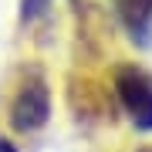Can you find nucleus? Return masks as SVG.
Wrapping results in <instances>:
<instances>
[{
  "label": "nucleus",
  "mask_w": 152,
  "mask_h": 152,
  "mask_svg": "<svg viewBox=\"0 0 152 152\" xmlns=\"http://www.w3.org/2000/svg\"><path fill=\"white\" fill-rule=\"evenodd\" d=\"M51 115V95H48V81L37 68H31L24 75V81L17 85L14 102H10V125L24 135L37 132Z\"/></svg>",
  "instance_id": "f257e3e1"
},
{
  "label": "nucleus",
  "mask_w": 152,
  "mask_h": 152,
  "mask_svg": "<svg viewBox=\"0 0 152 152\" xmlns=\"http://www.w3.org/2000/svg\"><path fill=\"white\" fill-rule=\"evenodd\" d=\"M115 95L139 129H152V78L142 68L122 64L115 71Z\"/></svg>",
  "instance_id": "f03ea898"
},
{
  "label": "nucleus",
  "mask_w": 152,
  "mask_h": 152,
  "mask_svg": "<svg viewBox=\"0 0 152 152\" xmlns=\"http://www.w3.org/2000/svg\"><path fill=\"white\" fill-rule=\"evenodd\" d=\"M118 17L132 31V37H145L152 27V0H118Z\"/></svg>",
  "instance_id": "7ed1b4c3"
},
{
  "label": "nucleus",
  "mask_w": 152,
  "mask_h": 152,
  "mask_svg": "<svg viewBox=\"0 0 152 152\" xmlns=\"http://www.w3.org/2000/svg\"><path fill=\"white\" fill-rule=\"evenodd\" d=\"M48 4H51V0H20V14H24V20L41 17L44 10H48Z\"/></svg>",
  "instance_id": "20e7f679"
},
{
  "label": "nucleus",
  "mask_w": 152,
  "mask_h": 152,
  "mask_svg": "<svg viewBox=\"0 0 152 152\" xmlns=\"http://www.w3.org/2000/svg\"><path fill=\"white\" fill-rule=\"evenodd\" d=\"M0 152H17V149L10 145V142H4V139H0Z\"/></svg>",
  "instance_id": "39448f33"
}]
</instances>
